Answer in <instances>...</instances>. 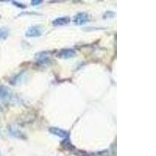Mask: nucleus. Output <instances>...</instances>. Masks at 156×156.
I'll return each instance as SVG.
<instances>
[{"instance_id":"obj_10","label":"nucleus","mask_w":156,"mask_h":156,"mask_svg":"<svg viewBox=\"0 0 156 156\" xmlns=\"http://www.w3.org/2000/svg\"><path fill=\"white\" fill-rule=\"evenodd\" d=\"M42 2L41 0H33L31 1V4L33 6H37V5H40Z\"/></svg>"},{"instance_id":"obj_3","label":"nucleus","mask_w":156,"mask_h":156,"mask_svg":"<svg viewBox=\"0 0 156 156\" xmlns=\"http://www.w3.org/2000/svg\"><path fill=\"white\" fill-rule=\"evenodd\" d=\"M42 34V30L39 26H32L28 29L25 35L28 37H37Z\"/></svg>"},{"instance_id":"obj_7","label":"nucleus","mask_w":156,"mask_h":156,"mask_svg":"<svg viewBox=\"0 0 156 156\" xmlns=\"http://www.w3.org/2000/svg\"><path fill=\"white\" fill-rule=\"evenodd\" d=\"M36 60L39 63H45L48 61V57L45 52H40L36 56Z\"/></svg>"},{"instance_id":"obj_5","label":"nucleus","mask_w":156,"mask_h":156,"mask_svg":"<svg viewBox=\"0 0 156 156\" xmlns=\"http://www.w3.org/2000/svg\"><path fill=\"white\" fill-rule=\"evenodd\" d=\"M75 55H76V52L73 49H64L60 53V56L63 59H66V60L73 57Z\"/></svg>"},{"instance_id":"obj_8","label":"nucleus","mask_w":156,"mask_h":156,"mask_svg":"<svg viewBox=\"0 0 156 156\" xmlns=\"http://www.w3.org/2000/svg\"><path fill=\"white\" fill-rule=\"evenodd\" d=\"M9 36V30L6 28H0V40H5Z\"/></svg>"},{"instance_id":"obj_4","label":"nucleus","mask_w":156,"mask_h":156,"mask_svg":"<svg viewBox=\"0 0 156 156\" xmlns=\"http://www.w3.org/2000/svg\"><path fill=\"white\" fill-rule=\"evenodd\" d=\"M70 21V19L68 17H59V18L56 19L53 21L52 24L54 26H64L66 24H69Z\"/></svg>"},{"instance_id":"obj_1","label":"nucleus","mask_w":156,"mask_h":156,"mask_svg":"<svg viewBox=\"0 0 156 156\" xmlns=\"http://www.w3.org/2000/svg\"><path fill=\"white\" fill-rule=\"evenodd\" d=\"M90 21V16L87 13H79L74 17L73 23L76 25H84Z\"/></svg>"},{"instance_id":"obj_2","label":"nucleus","mask_w":156,"mask_h":156,"mask_svg":"<svg viewBox=\"0 0 156 156\" xmlns=\"http://www.w3.org/2000/svg\"><path fill=\"white\" fill-rule=\"evenodd\" d=\"M48 131L52 134L53 135L58 136L60 138H63V139H67V138H70V134L66 130H63V129H60L59 127H55V126H52V127H49L48 129Z\"/></svg>"},{"instance_id":"obj_9","label":"nucleus","mask_w":156,"mask_h":156,"mask_svg":"<svg viewBox=\"0 0 156 156\" xmlns=\"http://www.w3.org/2000/svg\"><path fill=\"white\" fill-rule=\"evenodd\" d=\"M9 95V92L7 88L5 87L0 86V98L1 99H6Z\"/></svg>"},{"instance_id":"obj_6","label":"nucleus","mask_w":156,"mask_h":156,"mask_svg":"<svg viewBox=\"0 0 156 156\" xmlns=\"http://www.w3.org/2000/svg\"><path fill=\"white\" fill-rule=\"evenodd\" d=\"M9 134H11L12 136L16 137V138H22V137L24 136V134H23L22 133L18 130V129L14 127V126H9Z\"/></svg>"},{"instance_id":"obj_11","label":"nucleus","mask_w":156,"mask_h":156,"mask_svg":"<svg viewBox=\"0 0 156 156\" xmlns=\"http://www.w3.org/2000/svg\"><path fill=\"white\" fill-rule=\"evenodd\" d=\"M13 4H15V5H17V6H18V7H21V8L26 7V6H23V5H21V4H17V2H13Z\"/></svg>"}]
</instances>
